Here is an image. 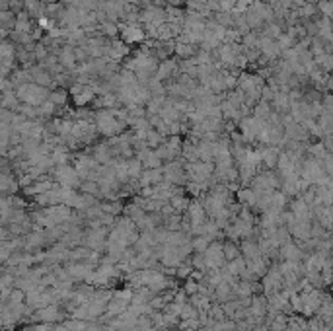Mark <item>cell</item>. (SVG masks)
<instances>
[{"label":"cell","instance_id":"obj_1","mask_svg":"<svg viewBox=\"0 0 333 331\" xmlns=\"http://www.w3.org/2000/svg\"><path fill=\"white\" fill-rule=\"evenodd\" d=\"M94 123L98 127V133L107 138H113V136H119L125 127H129L125 121H121L117 115H115V109H98L94 111Z\"/></svg>","mask_w":333,"mask_h":331},{"label":"cell","instance_id":"obj_2","mask_svg":"<svg viewBox=\"0 0 333 331\" xmlns=\"http://www.w3.org/2000/svg\"><path fill=\"white\" fill-rule=\"evenodd\" d=\"M16 96L20 97L21 103H31V105L39 107L43 101L49 99L51 90L45 88V86L35 84V82H27V84H21V86L16 88Z\"/></svg>","mask_w":333,"mask_h":331},{"label":"cell","instance_id":"obj_3","mask_svg":"<svg viewBox=\"0 0 333 331\" xmlns=\"http://www.w3.org/2000/svg\"><path fill=\"white\" fill-rule=\"evenodd\" d=\"M51 174H53V179L59 183L60 187H64V189H80V185H82V177L78 175L76 168L70 166V164L57 166Z\"/></svg>","mask_w":333,"mask_h":331},{"label":"cell","instance_id":"obj_4","mask_svg":"<svg viewBox=\"0 0 333 331\" xmlns=\"http://www.w3.org/2000/svg\"><path fill=\"white\" fill-rule=\"evenodd\" d=\"M164 172V181L172 183V185H177V187H183L189 183V175L185 172V164L181 166V160L177 158L174 162H166V166L162 168Z\"/></svg>","mask_w":333,"mask_h":331},{"label":"cell","instance_id":"obj_5","mask_svg":"<svg viewBox=\"0 0 333 331\" xmlns=\"http://www.w3.org/2000/svg\"><path fill=\"white\" fill-rule=\"evenodd\" d=\"M267 123H261V121H257L254 115L250 117H244L240 123H238V127H240V133H242V136H244V142L246 144H250V142H254V140H257V136H259V133L263 131V127H265Z\"/></svg>","mask_w":333,"mask_h":331},{"label":"cell","instance_id":"obj_6","mask_svg":"<svg viewBox=\"0 0 333 331\" xmlns=\"http://www.w3.org/2000/svg\"><path fill=\"white\" fill-rule=\"evenodd\" d=\"M117 25H119V31H121V39H123L127 45L146 41V31H144V27H142L140 23H125V21H121Z\"/></svg>","mask_w":333,"mask_h":331},{"label":"cell","instance_id":"obj_7","mask_svg":"<svg viewBox=\"0 0 333 331\" xmlns=\"http://www.w3.org/2000/svg\"><path fill=\"white\" fill-rule=\"evenodd\" d=\"M53 187H57V181H55V179H51L49 175H41V177H37V179L29 185V187H25V189H23V193L37 197V195H41V193L51 191Z\"/></svg>","mask_w":333,"mask_h":331},{"label":"cell","instance_id":"obj_8","mask_svg":"<svg viewBox=\"0 0 333 331\" xmlns=\"http://www.w3.org/2000/svg\"><path fill=\"white\" fill-rule=\"evenodd\" d=\"M135 156L142 162L144 170H158V168H164V160H162V158L156 154V150H152V148H142V150H138Z\"/></svg>","mask_w":333,"mask_h":331},{"label":"cell","instance_id":"obj_9","mask_svg":"<svg viewBox=\"0 0 333 331\" xmlns=\"http://www.w3.org/2000/svg\"><path fill=\"white\" fill-rule=\"evenodd\" d=\"M179 74V62L177 60H172V58H166V60H160L156 70V78L160 82L164 80H170Z\"/></svg>","mask_w":333,"mask_h":331},{"label":"cell","instance_id":"obj_10","mask_svg":"<svg viewBox=\"0 0 333 331\" xmlns=\"http://www.w3.org/2000/svg\"><path fill=\"white\" fill-rule=\"evenodd\" d=\"M160 181H164V172H162V168H158V170H144L142 175L137 179L138 189L150 187V185H158Z\"/></svg>","mask_w":333,"mask_h":331},{"label":"cell","instance_id":"obj_11","mask_svg":"<svg viewBox=\"0 0 333 331\" xmlns=\"http://www.w3.org/2000/svg\"><path fill=\"white\" fill-rule=\"evenodd\" d=\"M18 187H20V183H18V177L14 172H2L0 175V189H2V195H10L18 191Z\"/></svg>","mask_w":333,"mask_h":331},{"label":"cell","instance_id":"obj_12","mask_svg":"<svg viewBox=\"0 0 333 331\" xmlns=\"http://www.w3.org/2000/svg\"><path fill=\"white\" fill-rule=\"evenodd\" d=\"M59 62L64 66V68H74L76 62H78V60H76V47H72V45H64L59 53Z\"/></svg>","mask_w":333,"mask_h":331},{"label":"cell","instance_id":"obj_13","mask_svg":"<svg viewBox=\"0 0 333 331\" xmlns=\"http://www.w3.org/2000/svg\"><path fill=\"white\" fill-rule=\"evenodd\" d=\"M25 12L31 16V19H37L47 16V4H43L41 0H25Z\"/></svg>","mask_w":333,"mask_h":331},{"label":"cell","instance_id":"obj_14","mask_svg":"<svg viewBox=\"0 0 333 331\" xmlns=\"http://www.w3.org/2000/svg\"><path fill=\"white\" fill-rule=\"evenodd\" d=\"M213 144H215V142L205 140V138H201V140L197 142L199 160H203V162H215V146H213Z\"/></svg>","mask_w":333,"mask_h":331},{"label":"cell","instance_id":"obj_15","mask_svg":"<svg viewBox=\"0 0 333 331\" xmlns=\"http://www.w3.org/2000/svg\"><path fill=\"white\" fill-rule=\"evenodd\" d=\"M31 16L23 10L20 14H16V25H14V29L16 31H21V33H31Z\"/></svg>","mask_w":333,"mask_h":331},{"label":"cell","instance_id":"obj_16","mask_svg":"<svg viewBox=\"0 0 333 331\" xmlns=\"http://www.w3.org/2000/svg\"><path fill=\"white\" fill-rule=\"evenodd\" d=\"M199 53L197 51V45L193 43H177L176 41V55L181 60H185V58H193Z\"/></svg>","mask_w":333,"mask_h":331},{"label":"cell","instance_id":"obj_17","mask_svg":"<svg viewBox=\"0 0 333 331\" xmlns=\"http://www.w3.org/2000/svg\"><path fill=\"white\" fill-rule=\"evenodd\" d=\"M236 195H238V201H240L244 207H254V205H257V193H255L254 189H250V187H242Z\"/></svg>","mask_w":333,"mask_h":331},{"label":"cell","instance_id":"obj_18","mask_svg":"<svg viewBox=\"0 0 333 331\" xmlns=\"http://www.w3.org/2000/svg\"><path fill=\"white\" fill-rule=\"evenodd\" d=\"M254 117L257 121H261V123H267V119L271 117V109H269V101H259V103H255L254 107Z\"/></svg>","mask_w":333,"mask_h":331},{"label":"cell","instance_id":"obj_19","mask_svg":"<svg viewBox=\"0 0 333 331\" xmlns=\"http://www.w3.org/2000/svg\"><path fill=\"white\" fill-rule=\"evenodd\" d=\"M94 99H96V92H94L92 86H88L82 94L74 96V103H76L78 107H84V105H88V103H94Z\"/></svg>","mask_w":333,"mask_h":331},{"label":"cell","instance_id":"obj_20","mask_svg":"<svg viewBox=\"0 0 333 331\" xmlns=\"http://www.w3.org/2000/svg\"><path fill=\"white\" fill-rule=\"evenodd\" d=\"M166 142V136L160 135L156 129H150L148 133H146V144H148V148H158L160 144H164Z\"/></svg>","mask_w":333,"mask_h":331},{"label":"cell","instance_id":"obj_21","mask_svg":"<svg viewBox=\"0 0 333 331\" xmlns=\"http://www.w3.org/2000/svg\"><path fill=\"white\" fill-rule=\"evenodd\" d=\"M49 99H51L57 107H64V105H66V99H68V94H66L62 88H60V90H51Z\"/></svg>","mask_w":333,"mask_h":331},{"label":"cell","instance_id":"obj_22","mask_svg":"<svg viewBox=\"0 0 333 331\" xmlns=\"http://www.w3.org/2000/svg\"><path fill=\"white\" fill-rule=\"evenodd\" d=\"M166 14H168V21H179V19H185L187 12H183L179 6H168Z\"/></svg>","mask_w":333,"mask_h":331},{"label":"cell","instance_id":"obj_23","mask_svg":"<svg viewBox=\"0 0 333 331\" xmlns=\"http://www.w3.org/2000/svg\"><path fill=\"white\" fill-rule=\"evenodd\" d=\"M259 154H261V160L265 162V166H273L275 164V158H277V152H275V148H261L259 150Z\"/></svg>","mask_w":333,"mask_h":331},{"label":"cell","instance_id":"obj_24","mask_svg":"<svg viewBox=\"0 0 333 331\" xmlns=\"http://www.w3.org/2000/svg\"><path fill=\"white\" fill-rule=\"evenodd\" d=\"M273 105H275V109H279V111H285V109H287V105H289V99H287V96H285V94H275Z\"/></svg>","mask_w":333,"mask_h":331},{"label":"cell","instance_id":"obj_25","mask_svg":"<svg viewBox=\"0 0 333 331\" xmlns=\"http://www.w3.org/2000/svg\"><path fill=\"white\" fill-rule=\"evenodd\" d=\"M55 25H57V21H55V19H51V18H47V16L39 19V27L43 29V31H47V33H49Z\"/></svg>","mask_w":333,"mask_h":331},{"label":"cell","instance_id":"obj_26","mask_svg":"<svg viewBox=\"0 0 333 331\" xmlns=\"http://www.w3.org/2000/svg\"><path fill=\"white\" fill-rule=\"evenodd\" d=\"M320 62H322L324 66H332V64H333L332 57H326V55H324V57H320Z\"/></svg>","mask_w":333,"mask_h":331},{"label":"cell","instance_id":"obj_27","mask_svg":"<svg viewBox=\"0 0 333 331\" xmlns=\"http://www.w3.org/2000/svg\"><path fill=\"white\" fill-rule=\"evenodd\" d=\"M322 10L326 14H333V4H322Z\"/></svg>","mask_w":333,"mask_h":331},{"label":"cell","instance_id":"obj_28","mask_svg":"<svg viewBox=\"0 0 333 331\" xmlns=\"http://www.w3.org/2000/svg\"><path fill=\"white\" fill-rule=\"evenodd\" d=\"M166 2H170V6H179V4H183L187 0H166Z\"/></svg>","mask_w":333,"mask_h":331},{"label":"cell","instance_id":"obj_29","mask_svg":"<svg viewBox=\"0 0 333 331\" xmlns=\"http://www.w3.org/2000/svg\"><path fill=\"white\" fill-rule=\"evenodd\" d=\"M41 2H43V4H47V6H49V4H57V2H59V0H41Z\"/></svg>","mask_w":333,"mask_h":331},{"label":"cell","instance_id":"obj_30","mask_svg":"<svg viewBox=\"0 0 333 331\" xmlns=\"http://www.w3.org/2000/svg\"><path fill=\"white\" fill-rule=\"evenodd\" d=\"M142 2H150V0H142Z\"/></svg>","mask_w":333,"mask_h":331},{"label":"cell","instance_id":"obj_31","mask_svg":"<svg viewBox=\"0 0 333 331\" xmlns=\"http://www.w3.org/2000/svg\"><path fill=\"white\" fill-rule=\"evenodd\" d=\"M261 2H267V0H261Z\"/></svg>","mask_w":333,"mask_h":331}]
</instances>
